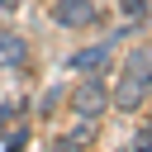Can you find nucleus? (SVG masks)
Here are the masks:
<instances>
[{
    "instance_id": "obj_1",
    "label": "nucleus",
    "mask_w": 152,
    "mask_h": 152,
    "mask_svg": "<svg viewBox=\"0 0 152 152\" xmlns=\"http://www.w3.org/2000/svg\"><path fill=\"white\" fill-rule=\"evenodd\" d=\"M66 104H71V114L76 119H104L109 114V86H104V76H81L71 90H66Z\"/></svg>"
},
{
    "instance_id": "obj_2",
    "label": "nucleus",
    "mask_w": 152,
    "mask_h": 152,
    "mask_svg": "<svg viewBox=\"0 0 152 152\" xmlns=\"http://www.w3.org/2000/svg\"><path fill=\"white\" fill-rule=\"evenodd\" d=\"M100 19V5L95 0H52V24L66 28V33H81Z\"/></svg>"
},
{
    "instance_id": "obj_3",
    "label": "nucleus",
    "mask_w": 152,
    "mask_h": 152,
    "mask_svg": "<svg viewBox=\"0 0 152 152\" xmlns=\"http://www.w3.org/2000/svg\"><path fill=\"white\" fill-rule=\"evenodd\" d=\"M147 100H152V90H147L133 71H119V81H114V90H109V109H119V114H138Z\"/></svg>"
},
{
    "instance_id": "obj_4",
    "label": "nucleus",
    "mask_w": 152,
    "mask_h": 152,
    "mask_svg": "<svg viewBox=\"0 0 152 152\" xmlns=\"http://www.w3.org/2000/svg\"><path fill=\"white\" fill-rule=\"evenodd\" d=\"M109 57H114V43L104 38V43H95V48H76L71 57H66V71H86V76H104L109 71Z\"/></svg>"
},
{
    "instance_id": "obj_5",
    "label": "nucleus",
    "mask_w": 152,
    "mask_h": 152,
    "mask_svg": "<svg viewBox=\"0 0 152 152\" xmlns=\"http://www.w3.org/2000/svg\"><path fill=\"white\" fill-rule=\"evenodd\" d=\"M0 66L5 71H24L28 66V38L19 28H0Z\"/></svg>"
},
{
    "instance_id": "obj_6",
    "label": "nucleus",
    "mask_w": 152,
    "mask_h": 152,
    "mask_svg": "<svg viewBox=\"0 0 152 152\" xmlns=\"http://www.w3.org/2000/svg\"><path fill=\"white\" fill-rule=\"evenodd\" d=\"M119 71H133V76L152 90V48H147V43H138V48L124 57V66H119Z\"/></svg>"
},
{
    "instance_id": "obj_7",
    "label": "nucleus",
    "mask_w": 152,
    "mask_h": 152,
    "mask_svg": "<svg viewBox=\"0 0 152 152\" xmlns=\"http://www.w3.org/2000/svg\"><path fill=\"white\" fill-rule=\"evenodd\" d=\"M66 138H71V142H76V147H90V142H95V119H76V124H71V133H66Z\"/></svg>"
},
{
    "instance_id": "obj_8",
    "label": "nucleus",
    "mask_w": 152,
    "mask_h": 152,
    "mask_svg": "<svg viewBox=\"0 0 152 152\" xmlns=\"http://www.w3.org/2000/svg\"><path fill=\"white\" fill-rule=\"evenodd\" d=\"M66 100V90L62 86H52V90H43V100H38V114H57V104Z\"/></svg>"
},
{
    "instance_id": "obj_9",
    "label": "nucleus",
    "mask_w": 152,
    "mask_h": 152,
    "mask_svg": "<svg viewBox=\"0 0 152 152\" xmlns=\"http://www.w3.org/2000/svg\"><path fill=\"white\" fill-rule=\"evenodd\" d=\"M128 147H133V152H152V119L133 133V142H128Z\"/></svg>"
},
{
    "instance_id": "obj_10",
    "label": "nucleus",
    "mask_w": 152,
    "mask_h": 152,
    "mask_svg": "<svg viewBox=\"0 0 152 152\" xmlns=\"http://www.w3.org/2000/svg\"><path fill=\"white\" fill-rule=\"evenodd\" d=\"M14 119H19V104H14V100H0V133L14 128Z\"/></svg>"
},
{
    "instance_id": "obj_11",
    "label": "nucleus",
    "mask_w": 152,
    "mask_h": 152,
    "mask_svg": "<svg viewBox=\"0 0 152 152\" xmlns=\"http://www.w3.org/2000/svg\"><path fill=\"white\" fill-rule=\"evenodd\" d=\"M24 142H28V128H10V152H24Z\"/></svg>"
},
{
    "instance_id": "obj_12",
    "label": "nucleus",
    "mask_w": 152,
    "mask_h": 152,
    "mask_svg": "<svg viewBox=\"0 0 152 152\" xmlns=\"http://www.w3.org/2000/svg\"><path fill=\"white\" fill-rule=\"evenodd\" d=\"M48 152H86V147H76V142H71V138H57V142H52V147H48Z\"/></svg>"
},
{
    "instance_id": "obj_13",
    "label": "nucleus",
    "mask_w": 152,
    "mask_h": 152,
    "mask_svg": "<svg viewBox=\"0 0 152 152\" xmlns=\"http://www.w3.org/2000/svg\"><path fill=\"white\" fill-rule=\"evenodd\" d=\"M10 10H19V0H0V14H10Z\"/></svg>"
},
{
    "instance_id": "obj_14",
    "label": "nucleus",
    "mask_w": 152,
    "mask_h": 152,
    "mask_svg": "<svg viewBox=\"0 0 152 152\" xmlns=\"http://www.w3.org/2000/svg\"><path fill=\"white\" fill-rule=\"evenodd\" d=\"M124 152H133V147H124Z\"/></svg>"
}]
</instances>
